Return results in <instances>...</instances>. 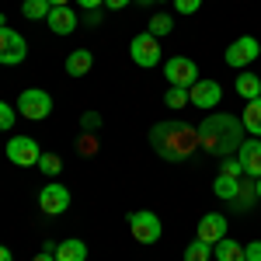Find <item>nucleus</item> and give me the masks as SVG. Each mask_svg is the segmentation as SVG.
I'll list each match as a JSON object with an SVG mask.
<instances>
[{
  "instance_id": "obj_18",
  "label": "nucleus",
  "mask_w": 261,
  "mask_h": 261,
  "mask_svg": "<svg viewBox=\"0 0 261 261\" xmlns=\"http://www.w3.org/2000/svg\"><path fill=\"white\" fill-rule=\"evenodd\" d=\"M56 261H87V244L77 237H66L56 244Z\"/></svg>"
},
{
  "instance_id": "obj_35",
  "label": "nucleus",
  "mask_w": 261,
  "mask_h": 261,
  "mask_svg": "<svg viewBox=\"0 0 261 261\" xmlns=\"http://www.w3.org/2000/svg\"><path fill=\"white\" fill-rule=\"evenodd\" d=\"M77 7H84V11H101L105 7V0H73Z\"/></svg>"
},
{
  "instance_id": "obj_9",
  "label": "nucleus",
  "mask_w": 261,
  "mask_h": 261,
  "mask_svg": "<svg viewBox=\"0 0 261 261\" xmlns=\"http://www.w3.org/2000/svg\"><path fill=\"white\" fill-rule=\"evenodd\" d=\"M39 143L32 140V136H11L7 140V161L18 164V167H39Z\"/></svg>"
},
{
  "instance_id": "obj_27",
  "label": "nucleus",
  "mask_w": 261,
  "mask_h": 261,
  "mask_svg": "<svg viewBox=\"0 0 261 261\" xmlns=\"http://www.w3.org/2000/svg\"><path fill=\"white\" fill-rule=\"evenodd\" d=\"M14 119H18V108H11L7 101H0V133H11Z\"/></svg>"
},
{
  "instance_id": "obj_13",
  "label": "nucleus",
  "mask_w": 261,
  "mask_h": 261,
  "mask_svg": "<svg viewBox=\"0 0 261 261\" xmlns=\"http://www.w3.org/2000/svg\"><path fill=\"white\" fill-rule=\"evenodd\" d=\"M45 24H49L53 35H73V32L81 28V18L73 14V7H53L49 18H45Z\"/></svg>"
},
{
  "instance_id": "obj_37",
  "label": "nucleus",
  "mask_w": 261,
  "mask_h": 261,
  "mask_svg": "<svg viewBox=\"0 0 261 261\" xmlns=\"http://www.w3.org/2000/svg\"><path fill=\"white\" fill-rule=\"evenodd\" d=\"M129 4H133V0H105L108 11H122V7H129Z\"/></svg>"
},
{
  "instance_id": "obj_19",
  "label": "nucleus",
  "mask_w": 261,
  "mask_h": 261,
  "mask_svg": "<svg viewBox=\"0 0 261 261\" xmlns=\"http://www.w3.org/2000/svg\"><path fill=\"white\" fill-rule=\"evenodd\" d=\"M213 258L216 261H244V244H237L233 237H223L220 244H213Z\"/></svg>"
},
{
  "instance_id": "obj_11",
  "label": "nucleus",
  "mask_w": 261,
  "mask_h": 261,
  "mask_svg": "<svg viewBox=\"0 0 261 261\" xmlns=\"http://www.w3.org/2000/svg\"><path fill=\"white\" fill-rule=\"evenodd\" d=\"M226 230H230V223H226V216L223 213H205L199 220V230H195V237L205 244H220L223 237H226Z\"/></svg>"
},
{
  "instance_id": "obj_3",
  "label": "nucleus",
  "mask_w": 261,
  "mask_h": 261,
  "mask_svg": "<svg viewBox=\"0 0 261 261\" xmlns=\"http://www.w3.org/2000/svg\"><path fill=\"white\" fill-rule=\"evenodd\" d=\"M14 108H18L21 119L42 122V119H49V115H53V94H49V91H42V87H28V91H21V94H18Z\"/></svg>"
},
{
  "instance_id": "obj_24",
  "label": "nucleus",
  "mask_w": 261,
  "mask_h": 261,
  "mask_svg": "<svg viewBox=\"0 0 261 261\" xmlns=\"http://www.w3.org/2000/svg\"><path fill=\"white\" fill-rule=\"evenodd\" d=\"M146 32H150L153 39H164V35H171V32H174V18H171V14H153Z\"/></svg>"
},
{
  "instance_id": "obj_21",
  "label": "nucleus",
  "mask_w": 261,
  "mask_h": 261,
  "mask_svg": "<svg viewBox=\"0 0 261 261\" xmlns=\"http://www.w3.org/2000/svg\"><path fill=\"white\" fill-rule=\"evenodd\" d=\"M254 202H258V195H254V178L241 181V192H237V199H233V209H237V213H247Z\"/></svg>"
},
{
  "instance_id": "obj_28",
  "label": "nucleus",
  "mask_w": 261,
  "mask_h": 261,
  "mask_svg": "<svg viewBox=\"0 0 261 261\" xmlns=\"http://www.w3.org/2000/svg\"><path fill=\"white\" fill-rule=\"evenodd\" d=\"M220 174H233V178H244V164L237 161V157H226L220 167Z\"/></svg>"
},
{
  "instance_id": "obj_16",
  "label": "nucleus",
  "mask_w": 261,
  "mask_h": 261,
  "mask_svg": "<svg viewBox=\"0 0 261 261\" xmlns=\"http://www.w3.org/2000/svg\"><path fill=\"white\" fill-rule=\"evenodd\" d=\"M24 56H28V42H24V35L21 32H14L11 28V39H7V53H4V66H18V63H24Z\"/></svg>"
},
{
  "instance_id": "obj_4",
  "label": "nucleus",
  "mask_w": 261,
  "mask_h": 261,
  "mask_svg": "<svg viewBox=\"0 0 261 261\" xmlns=\"http://www.w3.org/2000/svg\"><path fill=\"white\" fill-rule=\"evenodd\" d=\"M129 233H133L136 244H157L164 237V223L157 213L136 209V213H129Z\"/></svg>"
},
{
  "instance_id": "obj_22",
  "label": "nucleus",
  "mask_w": 261,
  "mask_h": 261,
  "mask_svg": "<svg viewBox=\"0 0 261 261\" xmlns=\"http://www.w3.org/2000/svg\"><path fill=\"white\" fill-rule=\"evenodd\" d=\"M49 11H53L49 0H24V4H21V14H24L28 21H45Z\"/></svg>"
},
{
  "instance_id": "obj_25",
  "label": "nucleus",
  "mask_w": 261,
  "mask_h": 261,
  "mask_svg": "<svg viewBox=\"0 0 261 261\" xmlns=\"http://www.w3.org/2000/svg\"><path fill=\"white\" fill-rule=\"evenodd\" d=\"M164 105H167V108H174V112H178V108H188V105H192V101H188V87H167Z\"/></svg>"
},
{
  "instance_id": "obj_14",
  "label": "nucleus",
  "mask_w": 261,
  "mask_h": 261,
  "mask_svg": "<svg viewBox=\"0 0 261 261\" xmlns=\"http://www.w3.org/2000/svg\"><path fill=\"white\" fill-rule=\"evenodd\" d=\"M91 70H94V53L91 49H73L66 56V73L70 77H87Z\"/></svg>"
},
{
  "instance_id": "obj_34",
  "label": "nucleus",
  "mask_w": 261,
  "mask_h": 261,
  "mask_svg": "<svg viewBox=\"0 0 261 261\" xmlns=\"http://www.w3.org/2000/svg\"><path fill=\"white\" fill-rule=\"evenodd\" d=\"M81 24H87V28H98V24H101V11H84Z\"/></svg>"
},
{
  "instance_id": "obj_12",
  "label": "nucleus",
  "mask_w": 261,
  "mask_h": 261,
  "mask_svg": "<svg viewBox=\"0 0 261 261\" xmlns=\"http://www.w3.org/2000/svg\"><path fill=\"white\" fill-rule=\"evenodd\" d=\"M237 161L244 164V178H261V140L247 136L237 150Z\"/></svg>"
},
{
  "instance_id": "obj_15",
  "label": "nucleus",
  "mask_w": 261,
  "mask_h": 261,
  "mask_svg": "<svg viewBox=\"0 0 261 261\" xmlns=\"http://www.w3.org/2000/svg\"><path fill=\"white\" fill-rule=\"evenodd\" d=\"M241 125H244V133H247V136L261 140V98H254V101H247V105H244Z\"/></svg>"
},
{
  "instance_id": "obj_33",
  "label": "nucleus",
  "mask_w": 261,
  "mask_h": 261,
  "mask_svg": "<svg viewBox=\"0 0 261 261\" xmlns=\"http://www.w3.org/2000/svg\"><path fill=\"white\" fill-rule=\"evenodd\" d=\"M32 261H56V244H45V247H42Z\"/></svg>"
},
{
  "instance_id": "obj_41",
  "label": "nucleus",
  "mask_w": 261,
  "mask_h": 261,
  "mask_svg": "<svg viewBox=\"0 0 261 261\" xmlns=\"http://www.w3.org/2000/svg\"><path fill=\"white\" fill-rule=\"evenodd\" d=\"M0 28H7V18H4V14H0Z\"/></svg>"
},
{
  "instance_id": "obj_26",
  "label": "nucleus",
  "mask_w": 261,
  "mask_h": 261,
  "mask_svg": "<svg viewBox=\"0 0 261 261\" xmlns=\"http://www.w3.org/2000/svg\"><path fill=\"white\" fill-rule=\"evenodd\" d=\"M39 171H42V174H49V178H56V174L63 171V161L56 157V153H42V157H39Z\"/></svg>"
},
{
  "instance_id": "obj_6",
  "label": "nucleus",
  "mask_w": 261,
  "mask_h": 261,
  "mask_svg": "<svg viewBox=\"0 0 261 261\" xmlns=\"http://www.w3.org/2000/svg\"><path fill=\"white\" fill-rule=\"evenodd\" d=\"M261 56V42L254 39V35H241V39L230 42V49L223 53V60H226V66H233V70H244L247 63H254Z\"/></svg>"
},
{
  "instance_id": "obj_36",
  "label": "nucleus",
  "mask_w": 261,
  "mask_h": 261,
  "mask_svg": "<svg viewBox=\"0 0 261 261\" xmlns=\"http://www.w3.org/2000/svg\"><path fill=\"white\" fill-rule=\"evenodd\" d=\"M7 39H11V28H0V60H4V53H7Z\"/></svg>"
},
{
  "instance_id": "obj_39",
  "label": "nucleus",
  "mask_w": 261,
  "mask_h": 261,
  "mask_svg": "<svg viewBox=\"0 0 261 261\" xmlns=\"http://www.w3.org/2000/svg\"><path fill=\"white\" fill-rule=\"evenodd\" d=\"M53 7H70V0H49Z\"/></svg>"
},
{
  "instance_id": "obj_5",
  "label": "nucleus",
  "mask_w": 261,
  "mask_h": 261,
  "mask_svg": "<svg viewBox=\"0 0 261 261\" xmlns=\"http://www.w3.org/2000/svg\"><path fill=\"white\" fill-rule=\"evenodd\" d=\"M129 56L136 66L143 70H153V66H161L164 63V49H161V39H153L150 32H140L136 39L129 42Z\"/></svg>"
},
{
  "instance_id": "obj_40",
  "label": "nucleus",
  "mask_w": 261,
  "mask_h": 261,
  "mask_svg": "<svg viewBox=\"0 0 261 261\" xmlns=\"http://www.w3.org/2000/svg\"><path fill=\"white\" fill-rule=\"evenodd\" d=\"M254 195H258V202H261V178H254Z\"/></svg>"
},
{
  "instance_id": "obj_23",
  "label": "nucleus",
  "mask_w": 261,
  "mask_h": 261,
  "mask_svg": "<svg viewBox=\"0 0 261 261\" xmlns=\"http://www.w3.org/2000/svg\"><path fill=\"white\" fill-rule=\"evenodd\" d=\"M185 261H213V244H205V241H195L185 247Z\"/></svg>"
},
{
  "instance_id": "obj_29",
  "label": "nucleus",
  "mask_w": 261,
  "mask_h": 261,
  "mask_svg": "<svg viewBox=\"0 0 261 261\" xmlns=\"http://www.w3.org/2000/svg\"><path fill=\"white\" fill-rule=\"evenodd\" d=\"M171 4H174L178 14H199V7H202V0H171Z\"/></svg>"
},
{
  "instance_id": "obj_8",
  "label": "nucleus",
  "mask_w": 261,
  "mask_h": 261,
  "mask_svg": "<svg viewBox=\"0 0 261 261\" xmlns=\"http://www.w3.org/2000/svg\"><path fill=\"white\" fill-rule=\"evenodd\" d=\"M70 188L66 185H60V181H49L45 188L39 192V209L45 213V216H63L66 209H70Z\"/></svg>"
},
{
  "instance_id": "obj_1",
  "label": "nucleus",
  "mask_w": 261,
  "mask_h": 261,
  "mask_svg": "<svg viewBox=\"0 0 261 261\" xmlns=\"http://www.w3.org/2000/svg\"><path fill=\"white\" fill-rule=\"evenodd\" d=\"M247 140L244 136V125L241 119H233V115H226V112H213V115H205V122L199 125V150H205L209 157H237V150H241V143Z\"/></svg>"
},
{
  "instance_id": "obj_38",
  "label": "nucleus",
  "mask_w": 261,
  "mask_h": 261,
  "mask_svg": "<svg viewBox=\"0 0 261 261\" xmlns=\"http://www.w3.org/2000/svg\"><path fill=\"white\" fill-rule=\"evenodd\" d=\"M0 261H14V254H11V251H7L4 244H0Z\"/></svg>"
},
{
  "instance_id": "obj_30",
  "label": "nucleus",
  "mask_w": 261,
  "mask_h": 261,
  "mask_svg": "<svg viewBox=\"0 0 261 261\" xmlns=\"http://www.w3.org/2000/svg\"><path fill=\"white\" fill-rule=\"evenodd\" d=\"M81 129H84V133L101 129V115H98V112H84V115H81Z\"/></svg>"
},
{
  "instance_id": "obj_17",
  "label": "nucleus",
  "mask_w": 261,
  "mask_h": 261,
  "mask_svg": "<svg viewBox=\"0 0 261 261\" xmlns=\"http://www.w3.org/2000/svg\"><path fill=\"white\" fill-rule=\"evenodd\" d=\"M233 91H237L244 101L261 98V77H258V73H251V70H241V77L233 81Z\"/></svg>"
},
{
  "instance_id": "obj_32",
  "label": "nucleus",
  "mask_w": 261,
  "mask_h": 261,
  "mask_svg": "<svg viewBox=\"0 0 261 261\" xmlns=\"http://www.w3.org/2000/svg\"><path fill=\"white\" fill-rule=\"evenodd\" d=\"M244 261H261V241L244 244Z\"/></svg>"
},
{
  "instance_id": "obj_20",
  "label": "nucleus",
  "mask_w": 261,
  "mask_h": 261,
  "mask_svg": "<svg viewBox=\"0 0 261 261\" xmlns=\"http://www.w3.org/2000/svg\"><path fill=\"white\" fill-rule=\"evenodd\" d=\"M213 192H216V199L233 202V199H237V192H241V178H233V174H216Z\"/></svg>"
},
{
  "instance_id": "obj_7",
  "label": "nucleus",
  "mask_w": 261,
  "mask_h": 261,
  "mask_svg": "<svg viewBox=\"0 0 261 261\" xmlns=\"http://www.w3.org/2000/svg\"><path fill=\"white\" fill-rule=\"evenodd\" d=\"M164 77L171 87H192L199 81V66L188 56H171V60H164Z\"/></svg>"
},
{
  "instance_id": "obj_2",
  "label": "nucleus",
  "mask_w": 261,
  "mask_h": 261,
  "mask_svg": "<svg viewBox=\"0 0 261 261\" xmlns=\"http://www.w3.org/2000/svg\"><path fill=\"white\" fill-rule=\"evenodd\" d=\"M150 146H153L157 157H164V161H171V164H181L199 150V125H188V122H181V119L157 122L150 129Z\"/></svg>"
},
{
  "instance_id": "obj_10",
  "label": "nucleus",
  "mask_w": 261,
  "mask_h": 261,
  "mask_svg": "<svg viewBox=\"0 0 261 261\" xmlns=\"http://www.w3.org/2000/svg\"><path fill=\"white\" fill-rule=\"evenodd\" d=\"M188 101H192L195 108H202V112H213L223 101V87L216 81H209V77H199V81L188 87Z\"/></svg>"
},
{
  "instance_id": "obj_42",
  "label": "nucleus",
  "mask_w": 261,
  "mask_h": 261,
  "mask_svg": "<svg viewBox=\"0 0 261 261\" xmlns=\"http://www.w3.org/2000/svg\"><path fill=\"white\" fill-rule=\"evenodd\" d=\"M157 4H164V0H157Z\"/></svg>"
},
{
  "instance_id": "obj_31",
  "label": "nucleus",
  "mask_w": 261,
  "mask_h": 261,
  "mask_svg": "<svg viewBox=\"0 0 261 261\" xmlns=\"http://www.w3.org/2000/svg\"><path fill=\"white\" fill-rule=\"evenodd\" d=\"M77 150H81V153H98V140H94V133H84L81 143H77Z\"/></svg>"
}]
</instances>
